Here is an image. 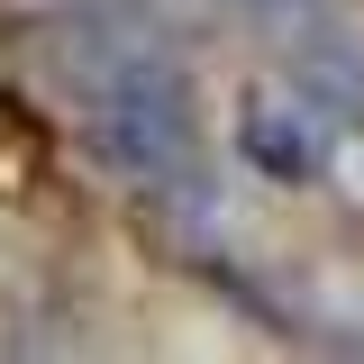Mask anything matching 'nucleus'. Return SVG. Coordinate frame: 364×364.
Wrapping results in <instances>:
<instances>
[{"label": "nucleus", "instance_id": "nucleus-1", "mask_svg": "<svg viewBox=\"0 0 364 364\" xmlns=\"http://www.w3.org/2000/svg\"><path fill=\"white\" fill-rule=\"evenodd\" d=\"M82 128L109 155V173L136 191H200L210 146H200V91L182 73V55L155 28H82Z\"/></svg>", "mask_w": 364, "mask_h": 364}, {"label": "nucleus", "instance_id": "nucleus-2", "mask_svg": "<svg viewBox=\"0 0 364 364\" xmlns=\"http://www.w3.org/2000/svg\"><path fill=\"white\" fill-rule=\"evenodd\" d=\"M328 146H337V119L318 100H301V91H264V100L237 109V155L264 182H318Z\"/></svg>", "mask_w": 364, "mask_h": 364}, {"label": "nucleus", "instance_id": "nucleus-3", "mask_svg": "<svg viewBox=\"0 0 364 364\" xmlns=\"http://www.w3.org/2000/svg\"><path fill=\"white\" fill-rule=\"evenodd\" d=\"M282 55H291V91L318 100L337 128H355L364 119V55L346 28H328V18H301V28H282Z\"/></svg>", "mask_w": 364, "mask_h": 364}]
</instances>
